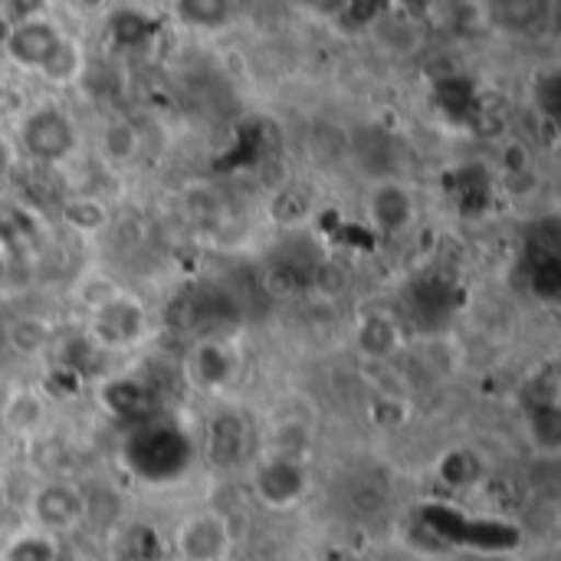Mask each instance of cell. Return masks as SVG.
Instances as JSON below:
<instances>
[{"label":"cell","mask_w":561,"mask_h":561,"mask_svg":"<svg viewBox=\"0 0 561 561\" xmlns=\"http://www.w3.org/2000/svg\"><path fill=\"white\" fill-rule=\"evenodd\" d=\"M207 447L214 467H237L250 450V431L237 414H220L207 431Z\"/></svg>","instance_id":"9"},{"label":"cell","mask_w":561,"mask_h":561,"mask_svg":"<svg viewBox=\"0 0 561 561\" xmlns=\"http://www.w3.org/2000/svg\"><path fill=\"white\" fill-rule=\"evenodd\" d=\"M559 76H549L546 79V85H542V102H546V108H549V115L556 118L559 115Z\"/></svg>","instance_id":"16"},{"label":"cell","mask_w":561,"mask_h":561,"mask_svg":"<svg viewBox=\"0 0 561 561\" xmlns=\"http://www.w3.org/2000/svg\"><path fill=\"white\" fill-rule=\"evenodd\" d=\"M49 559V549H46V542L43 539H23V542H16L13 546V552H10V559L7 561H46Z\"/></svg>","instance_id":"15"},{"label":"cell","mask_w":561,"mask_h":561,"mask_svg":"<svg viewBox=\"0 0 561 561\" xmlns=\"http://www.w3.org/2000/svg\"><path fill=\"white\" fill-rule=\"evenodd\" d=\"M122 460L141 483L164 486V483L181 480L191 470L194 444L171 421H145L125 437Z\"/></svg>","instance_id":"1"},{"label":"cell","mask_w":561,"mask_h":561,"mask_svg":"<svg viewBox=\"0 0 561 561\" xmlns=\"http://www.w3.org/2000/svg\"><path fill=\"white\" fill-rule=\"evenodd\" d=\"M437 102L447 115L454 118H467L480 102H477V92L467 79H444L437 85Z\"/></svg>","instance_id":"14"},{"label":"cell","mask_w":561,"mask_h":561,"mask_svg":"<svg viewBox=\"0 0 561 561\" xmlns=\"http://www.w3.org/2000/svg\"><path fill=\"white\" fill-rule=\"evenodd\" d=\"M371 214L381 230H401L411 220V197L401 187H381L371 201Z\"/></svg>","instance_id":"13"},{"label":"cell","mask_w":561,"mask_h":561,"mask_svg":"<svg viewBox=\"0 0 561 561\" xmlns=\"http://www.w3.org/2000/svg\"><path fill=\"white\" fill-rule=\"evenodd\" d=\"M102 401H105V408L115 414V417H122V421H128V424H145V421H154V411H158V394L148 388V385H141V381H112L108 388H105V394H102Z\"/></svg>","instance_id":"8"},{"label":"cell","mask_w":561,"mask_h":561,"mask_svg":"<svg viewBox=\"0 0 561 561\" xmlns=\"http://www.w3.org/2000/svg\"><path fill=\"white\" fill-rule=\"evenodd\" d=\"M181 316H184V325H187L194 335L210 339L214 332H220L227 322L237 319V302H233L227 293L214 289V286H201V289H194V293L184 299Z\"/></svg>","instance_id":"7"},{"label":"cell","mask_w":561,"mask_h":561,"mask_svg":"<svg viewBox=\"0 0 561 561\" xmlns=\"http://www.w3.org/2000/svg\"><path fill=\"white\" fill-rule=\"evenodd\" d=\"M23 148L36 161H62L76 148L72 122L59 108H36L20 128Z\"/></svg>","instance_id":"4"},{"label":"cell","mask_w":561,"mask_h":561,"mask_svg":"<svg viewBox=\"0 0 561 561\" xmlns=\"http://www.w3.org/2000/svg\"><path fill=\"white\" fill-rule=\"evenodd\" d=\"M523 270L529 279V289L542 302H556L561 293V240L559 220H539L533 224L526 247H523Z\"/></svg>","instance_id":"3"},{"label":"cell","mask_w":561,"mask_h":561,"mask_svg":"<svg viewBox=\"0 0 561 561\" xmlns=\"http://www.w3.org/2000/svg\"><path fill=\"white\" fill-rule=\"evenodd\" d=\"M7 164H10V154H7V145L0 141V174L7 171Z\"/></svg>","instance_id":"17"},{"label":"cell","mask_w":561,"mask_h":561,"mask_svg":"<svg viewBox=\"0 0 561 561\" xmlns=\"http://www.w3.org/2000/svg\"><path fill=\"white\" fill-rule=\"evenodd\" d=\"M424 523L440 533V529H463V536L457 539L460 546H473V549H513L516 546V533L496 523H467L463 513L447 510V506H431L424 513Z\"/></svg>","instance_id":"6"},{"label":"cell","mask_w":561,"mask_h":561,"mask_svg":"<svg viewBox=\"0 0 561 561\" xmlns=\"http://www.w3.org/2000/svg\"><path fill=\"white\" fill-rule=\"evenodd\" d=\"M227 375H230V352L220 342L204 339L191 355V381H197L201 388H220Z\"/></svg>","instance_id":"11"},{"label":"cell","mask_w":561,"mask_h":561,"mask_svg":"<svg viewBox=\"0 0 561 561\" xmlns=\"http://www.w3.org/2000/svg\"><path fill=\"white\" fill-rule=\"evenodd\" d=\"M7 56L33 72H43L49 79H69L79 69V56L72 43L49 23V20H16L7 33Z\"/></svg>","instance_id":"2"},{"label":"cell","mask_w":561,"mask_h":561,"mask_svg":"<svg viewBox=\"0 0 561 561\" xmlns=\"http://www.w3.org/2000/svg\"><path fill=\"white\" fill-rule=\"evenodd\" d=\"M306 477L299 470V463L293 460H273L263 473H260V496L270 506H289L302 496Z\"/></svg>","instance_id":"10"},{"label":"cell","mask_w":561,"mask_h":561,"mask_svg":"<svg viewBox=\"0 0 561 561\" xmlns=\"http://www.w3.org/2000/svg\"><path fill=\"white\" fill-rule=\"evenodd\" d=\"M178 549L184 561H224L230 552V533L227 523L214 513H201L181 526Z\"/></svg>","instance_id":"5"},{"label":"cell","mask_w":561,"mask_h":561,"mask_svg":"<svg viewBox=\"0 0 561 561\" xmlns=\"http://www.w3.org/2000/svg\"><path fill=\"white\" fill-rule=\"evenodd\" d=\"M36 516H39V523L49 526V529L72 526V523L79 519V500H76V493L66 490V486H49V490H43L39 500H36Z\"/></svg>","instance_id":"12"}]
</instances>
